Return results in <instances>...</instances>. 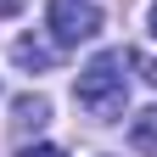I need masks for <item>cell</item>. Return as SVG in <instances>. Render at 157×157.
<instances>
[{"mask_svg": "<svg viewBox=\"0 0 157 157\" xmlns=\"http://www.w3.org/2000/svg\"><path fill=\"white\" fill-rule=\"evenodd\" d=\"M17 157H67V151H62V146H23Z\"/></svg>", "mask_w": 157, "mask_h": 157, "instance_id": "cell-6", "label": "cell"}, {"mask_svg": "<svg viewBox=\"0 0 157 157\" xmlns=\"http://www.w3.org/2000/svg\"><path fill=\"white\" fill-rule=\"evenodd\" d=\"M45 23L56 34V45H84L101 34V11H95V0H51Z\"/></svg>", "mask_w": 157, "mask_h": 157, "instance_id": "cell-2", "label": "cell"}, {"mask_svg": "<svg viewBox=\"0 0 157 157\" xmlns=\"http://www.w3.org/2000/svg\"><path fill=\"white\" fill-rule=\"evenodd\" d=\"M151 34H157V6H151Z\"/></svg>", "mask_w": 157, "mask_h": 157, "instance_id": "cell-9", "label": "cell"}, {"mask_svg": "<svg viewBox=\"0 0 157 157\" xmlns=\"http://www.w3.org/2000/svg\"><path fill=\"white\" fill-rule=\"evenodd\" d=\"M17 118H11V124H17V135H28V129H45V118H51V101H45V95H17V107H11Z\"/></svg>", "mask_w": 157, "mask_h": 157, "instance_id": "cell-3", "label": "cell"}, {"mask_svg": "<svg viewBox=\"0 0 157 157\" xmlns=\"http://www.w3.org/2000/svg\"><path fill=\"white\" fill-rule=\"evenodd\" d=\"M129 135H135V151H151V157H157V107L135 118V129H129Z\"/></svg>", "mask_w": 157, "mask_h": 157, "instance_id": "cell-4", "label": "cell"}, {"mask_svg": "<svg viewBox=\"0 0 157 157\" xmlns=\"http://www.w3.org/2000/svg\"><path fill=\"white\" fill-rule=\"evenodd\" d=\"M135 56L129 51H101V56H90V67L78 73V84H73V95H78V107H84L95 124H118L124 118V107H129V67Z\"/></svg>", "mask_w": 157, "mask_h": 157, "instance_id": "cell-1", "label": "cell"}, {"mask_svg": "<svg viewBox=\"0 0 157 157\" xmlns=\"http://www.w3.org/2000/svg\"><path fill=\"white\" fill-rule=\"evenodd\" d=\"M23 11V0H0V17H17Z\"/></svg>", "mask_w": 157, "mask_h": 157, "instance_id": "cell-8", "label": "cell"}, {"mask_svg": "<svg viewBox=\"0 0 157 157\" xmlns=\"http://www.w3.org/2000/svg\"><path fill=\"white\" fill-rule=\"evenodd\" d=\"M11 56H17V62H23V67H51V51L45 45H39V39H17V45H11Z\"/></svg>", "mask_w": 157, "mask_h": 157, "instance_id": "cell-5", "label": "cell"}, {"mask_svg": "<svg viewBox=\"0 0 157 157\" xmlns=\"http://www.w3.org/2000/svg\"><path fill=\"white\" fill-rule=\"evenodd\" d=\"M135 62H140V73H146L151 84H157V56H135Z\"/></svg>", "mask_w": 157, "mask_h": 157, "instance_id": "cell-7", "label": "cell"}]
</instances>
